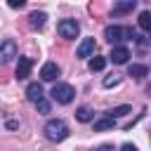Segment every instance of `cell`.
Returning a JSON list of instances; mask_svg holds the SVG:
<instances>
[{"label":"cell","instance_id":"9","mask_svg":"<svg viewBox=\"0 0 151 151\" xmlns=\"http://www.w3.org/2000/svg\"><path fill=\"white\" fill-rule=\"evenodd\" d=\"M31 66H33V59H28V57H19V61H17V71H14L17 80H24V78H28V73H31Z\"/></svg>","mask_w":151,"mask_h":151},{"label":"cell","instance_id":"24","mask_svg":"<svg viewBox=\"0 0 151 151\" xmlns=\"http://www.w3.org/2000/svg\"><path fill=\"white\" fill-rule=\"evenodd\" d=\"M97 151H116V149H113V146H111V144H104V146H99V149H97Z\"/></svg>","mask_w":151,"mask_h":151},{"label":"cell","instance_id":"13","mask_svg":"<svg viewBox=\"0 0 151 151\" xmlns=\"http://www.w3.org/2000/svg\"><path fill=\"white\" fill-rule=\"evenodd\" d=\"M132 111V106H127V104H123V106H116V109H109L104 116L106 118H111V120H116V118H120V116H127Z\"/></svg>","mask_w":151,"mask_h":151},{"label":"cell","instance_id":"15","mask_svg":"<svg viewBox=\"0 0 151 151\" xmlns=\"http://www.w3.org/2000/svg\"><path fill=\"white\" fill-rule=\"evenodd\" d=\"M87 66H90V71H104V66H106V57L92 54V57H90V61H87Z\"/></svg>","mask_w":151,"mask_h":151},{"label":"cell","instance_id":"10","mask_svg":"<svg viewBox=\"0 0 151 151\" xmlns=\"http://www.w3.org/2000/svg\"><path fill=\"white\" fill-rule=\"evenodd\" d=\"M26 99H28L31 104H38L40 99H45L42 85H40V83H28V87H26Z\"/></svg>","mask_w":151,"mask_h":151},{"label":"cell","instance_id":"7","mask_svg":"<svg viewBox=\"0 0 151 151\" xmlns=\"http://www.w3.org/2000/svg\"><path fill=\"white\" fill-rule=\"evenodd\" d=\"M94 50H97V45H94V38H85V40L78 45V50H76V57H78V59H90V57L94 54Z\"/></svg>","mask_w":151,"mask_h":151},{"label":"cell","instance_id":"5","mask_svg":"<svg viewBox=\"0 0 151 151\" xmlns=\"http://www.w3.org/2000/svg\"><path fill=\"white\" fill-rule=\"evenodd\" d=\"M17 57V42L14 40H2L0 42V64H9Z\"/></svg>","mask_w":151,"mask_h":151},{"label":"cell","instance_id":"19","mask_svg":"<svg viewBox=\"0 0 151 151\" xmlns=\"http://www.w3.org/2000/svg\"><path fill=\"white\" fill-rule=\"evenodd\" d=\"M120 80H123L120 73H109V76L101 80V85H104V87H116V85H120Z\"/></svg>","mask_w":151,"mask_h":151},{"label":"cell","instance_id":"6","mask_svg":"<svg viewBox=\"0 0 151 151\" xmlns=\"http://www.w3.org/2000/svg\"><path fill=\"white\" fill-rule=\"evenodd\" d=\"M59 73H61V68L57 66V61H47V64H42V68H40V78H42L45 83L57 80V78H59Z\"/></svg>","mask_w":151,"mask_h":151},{"label":"cell","instance_id":"18","mask_svg":"<svg viewBox=\"0 0 151 151\" xmlns=\"http://www.w3.org/2000/svg\"><path fill=\"white\" fill-rule=\"evenodd\" d=\"M139 28L146 33V31H151V12L149 9H144L142 14H139Z\"/></svg>","mask_w":151,"mask_h":151},{"label":"cell","instance_id":"11","mask_svg":"<svg viewBox=\"0 0 151 151\" xmlns=\"http://www.w3.org/2000/svg\"><path fill=\"white\" fill-rule=\"evenodd\" d=\"M45 24H47V14H45V12H31V14H28V26H31V28L40 31Z\"/></svg>","mask_w":151,"mask_h":151},{"label":"cell","instance_id":"8","mask_svg":"<svg viewBox=\"0 0 151 151\" xmlns=\"http://www.w3.org/2000/svg\"><path fill=\"white\" fill-rule=\"evenodd\" d=\"M127 59H130V50L125 47V45H118V47H113L111 50V54H109V61L111 64H127Z\"/></svg>","mask_w":151,"mask_h":151},{"label":"cell","instance_id":"3","mask_svg":"<svg viewBox=\"0 0 151 151\" xmlns=\"http://www.w3.org/2000/svg\"><path fill=\"white\" fill-rule=\"evenodd\" d=\"M50 97H52V101H57V104H71L73 101V97H76V90H73V85H68V83H54V87L50 90Z\"/></svg>","mask_w":151,"mask_h":151},{"label":"cell","instance_id":"2","mask_svg":"<svg viewBox=\"0 0 151 151\" xmlns=\"http://www.w3.org/2000/svg\"><path fill=\"white\" fill-rule=\"evenodd\" d=\"M45 137L50 142H64L68 137V125L61 118H50L45 123Z\"/></svg>","mask_w":151,"mask_h":151},{"label":"cell","instance_id":"23","mask_svg":"<svg viewBox=\"0 0 151 151\" xmlns=\"http://www.w3.org/2000/svg\"><path fill=\"white\" fill-rule=\"evenodd\" d=\"M5 125H7V127H9V130H17V127H19V123H17V120H7V123H5Z\"/></svg>","mask_w":151,"mask_h":151},{"label":"cell","instance_id":"14","mask_svg":"<svg viewBox=\"0 0 151 151\" xmlns=\"http://www.w3.org/2000/svg\"><path fill=\"white\" fill-rule=\"evenodd\" d=\"M137 7V0H125V2H113V14H123V12H132Z\"/></svg>","mask_w":151,"mask_h":151},{"label":"cell","instance_id":"12","mask_svg":"<svg viewBox=\"0 0 151 151\" xmlns=\"http://www.w3.org/2000/svg\"><path fill=\"white\" fill-rule=\"evenodd\" d=\"M127 76H132L134 80H144V78L149 76V66H146V64H130Z\"/></svg>","mask_w":151,"mask_h":151},{"label":"cell","instance_id":"1","mask_svg":"<svg viewBox=\"0 0 151 151\" xmlns=\"http://www.w3.org/2000/svg\"><path fill=\"white\" fill-rule=\"evenodd\" d=\"M104 40L111 42L113 47H118L120 42L137 40V31L130 28V26H118V24H113V26H106V28H104Z\"/></svg>","mask_w":151,"mask_h":151},{"label":"cell","instance_id":"21","mask_svg":"<svg viewBox=\"0 0 151 151\" xmlns=\"http://www.w3.org/2000/svg\"><path fill=\"white\" fill-rule=\"evenodd\" d=\"M24 5H26L24 0H9V7H12V9H21Z\"/></svg>","mask_w":151,"mask_h":151},{"label":"cell","instance_id":"16","mask_svg":"<svg viewBox=\"0 0 151 151\" xmlns=\"http://www.w3.org/2000/svg\"><path fill=\"white\" fill-rule=\"evenodd\" d=\"M116 127V120H111V118H99V120H94V132H104V130H113Z\"/></svg>","mask_w":151,"mask_h":151},{"label":"cell","instance_id":"22","mask_svg":"<svg viewBox=\"0 0 151 151\" xmlns=\"http://www.w3.org/2000/svg\"><path fill=\"white\" fill-rule=\"evenodd\" d=\"M120 151H137V146H134V144H123Z\"/></svg>","mask_w":151,"mask_h":151},{"label":"cell","instance_id":"17","mask_svg":"<svg viewBox=\"0 0 151 151\" xmlns=\"http://www.w3.org/2000/svg\"><path fill=\"white\" fill-rule=\"evenodd\" d=\"M76 118H78L80 123H90V120H94V113H92L90 106H80V109L76 111Z\"/></svg>","mask_w":151,"mask_h":151},{"label":"cell","instance_id":"4","mask_svg":"<svg viewBox=\"0 0 151 151\" xmlns=\"http://www.w3.org/2000/svg\"><path fill=\"white\" fill-rule=\"evenodd\" d=\"M57 33H59L64 40H73V38H78V33H80V24H78L76 19H61V21L57 24Z\"/></svg>","mask_w":151,"mask_h":151},{"label":"cell","instance_id":"20","mask_svg":"<svg viewBox=\"0 0 151 151\" xmlns=\"http://www.w3.org/2000/svg\"><path fill=\"white\" fill-rule=\"evenodd\" d=\"M35 109H38L40 113H50V101H47V99H40V101L35 104Z\"/></svg>","mask_w":151,"mask_h":151}]
</instances>
